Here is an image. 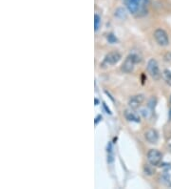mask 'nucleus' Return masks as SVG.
<instances>
[{
  "label": "nucleus",
  "mask_w": 171,
  "mask_h": 189,
  "mask_svg": "<svg viewBox=\"0 0 171 189\" xmlns=\"http://www.w3.org/2000/svg\"><path fill=\"white\" fill-rule=\"evenodd\" d=\"M127 10L134 15H143L147 10V0H125Z\"/></svg>",
  "instance_id": "obj_1"
},
{
  "label": "nucleus",
  "mask_w": 171,
  "mask_h": 189,
  "mask_svg": "<svg viewBox=\"0 0 171 189\" xmlns=\"http://www.w3.org/2000/svg\"><path fill=\"white\" fill-rule=\"evenodd\" d=\"M140 61V58L137 54H130L126 56V59L123 62L121 66V70L126 74H130L133 72L135 68V65Z\"/></svg>",
  "instance_id": "obj_2"
},
{
  "label": "nucleus",
  "mask_w": 171,
  "mask_h": 189,
  "mask_svg": "<svg viewBox=\"0 0 171 189\" xmlns=\"http://www.w3.org/2000/svg\"><path fill=\"white\" fill-rule=\"evenodd\" d=\"M146 70L147 73L149 74L150 77L153 79L154 80H159L162 78V72L159 68V64L158 62L154 59H149V61L147 62V66H146Z\"/></svg>",
  "instance_id": "obj_3"
},
{
  "label": "nucleus",
  "mask_w": 171,
  "mask_h": 189,
  "mask_svg": "<svg viewBox=\"0 0 171 189\" xmlns=\"http://www.w3.org/2000/svg\"><path fill=\"white\" fill-rule=\"evenodd\" d=\"M163 155L157 149H150L147 153V161L152 166H159L162 162Z\"/></svg>",
  "instance_id": "obj_4"
},
{
  "label": "nucleus",
  "mask_w": 171,
  "mask_h": 189,
  "mask_svg": "<svg viewBox=\"0 0 171 189\" xmlns=\"http://www.w3.org/2000/svg\"><path fill=\"white\" fill-rule=\"evenodd\" d=\"M122 59V55L120 53L116 52V51H113L108 53L104 59V61L102 63V66H113L117 64Z\"/></svg>",
  "instance_id": "obj_5"
},
{
  "label": "nucleus",
  "mask_w": 171,
  "mask_h": 189,
  "mask_svg": "<svg viewBox=\"0 0 171 189\" xmlns=\"http://www.w3.org/2000/svg\"><path fill=\"white\" fill-rule=\"evenodd\" d=\"M154 38H155L156 42L162 47H165L169 44L168 35H167L166 32L164 31L163 29H157L154 32Z\"/></svg>",
  "instance_id": "obj_6"
},
{
  "label": "nucleus",
  "mask_w": 171,
  "mask_h": 189,
  "mask_svg": "<svg viewBox=\"0 0 171 189\" xmlns=\"http://www.w3.org/2000/svg\"><path fill=\"white\" fill-rule=\"evenodd\" d=\"M145 101V96L142 94H135V96H132L129 100H128V106L131 110H136L138 109L143 102Z\"/></svg>",
  "instance_id": "obj_7"
},
{
  "label": "nucleus",
  "mask_w": 171,
  "mask_h": 189,
  "mask_svg": "<svg viewBox=\"0 0 171 189\" xmlns=\"http://www.w3.org/2000/svg\"><path fill=\"white\" fill-rule=\"evenodd\" d=\"M145 138L149 143L155 144V143L158 142V140H159L158 132L156 130H154V129H148L145 133Z\"/></svg>",
  "instance_id": "obj_8"
},
{
  "label": "nucleus",
  "mask_w": 171,
  "mask_h": 189,
  "mask_svg": "<svg viewBox=\"0 0 171 189\" xmlns=\"http://www.w3.org/2000/svg\"><path fill=\"white\" fill-rule=\"evenodd\" d=\"M161 181L165 186L171 187V166H167L164 169L161 175Z\"/></svg>",
  "instance_id": "obj_9"
},
{
  "label": "nucleus",
  "mask_w": 171,
  "mask_h": 189,
  "mask_svg": "<svg viewBox=\"0 0 171 189\" xmlns=\"http://www.w3.org/2000/svg\"><path fill=\"white\" fill-rule=\"evenodd\" d=\"M125 118L126 120L128 121H132V122H140L141 120H140V117L134 113L131 110H126L125 111Z\"/></svg>",
  "instance_id": "obj_10"
},
{
  "label": "nucleus",
  "mask_w": 171,
  "mask_h": 189,
  "mask_svg": "<svg viewBox=\"0 0 171 189\" xmlns=\"http://www.w3.org/2000/svg\"><path fill=\"white\" fill-rule=\"evenodd\" d=\"M163 78L164 79V81L169 85L171 86V71L169 70H164L163 72Z\"/></svg>",
  "instance_id": "obj_11"
},
{
  "label": "nucleus",
  "mask_w": 171,
  "mask_h": 189,
  "mask_svg": "<svg viewBox=\"0 0 171 189\" xmlns=\"http://www.w3.org/2000/svg\"><path fill=\"white\" fill-rule=\"evenodd\" d=\"M100 26H101V17L98 14H95L94 15V30L97 32Z\"/></svg>",
  "instance_id": "obj_12"
},
{
  "label": "nucleus",
  "mask_w": 171,
  "mask_h": 189,
  "mask_svg": "<svg viewBox=\"0 0 171 189\" xmlns=\"http://www.w3.org/2000/svg\"><path fill=\"white\" fill-rule=\"evenodd\" d=\"M115 15L121 19H124V18L126 17V11L122 8H119L116 12H115Z\"/></svg>",
  "instance_id": "obj_13"
},
{
  "label": "nucleus",
  "mask_w": 171,
  "mask_h": 189,
  "mask_svg": "<svg viewBox=\"0 0 171 189\" xmlns=\"http://www.w3.org/2000/svg\"><path fill=\"white\" fill-rule=\"evenodd\" d=\"M107 40H108V42L109 43H116L117 42V38L115 36H114L112 33H109V34H107Z\"/></svg>",
  "instance_id": "obj_14"
},
{
  "label": "nucleus",
  "mask_w": 171,
  "mask_h": 189,
  "mask_svg": "<svg viewBox=\"0 0 171 189\" xmlns=\"http://www.w3.org/2000/svg\"><path fill=\"white\" fill-rule=\"evenodd\" d=\"M164 60L171 62V52H168V53L165 54V55H164Z\"/></svg>",
  "instance_id": "obj_15"
},
{
  "label": "nucleus",
  "mask_w": 171,
  "mask_h": 189,
  "mask_svg": "<svg viewBox=\"0 0 171 189\" xmlns=\"http://www.w3.org/2000/svg\"><path fill=\"white\" fill-rule=\"evenodd\" d=\"M169 120H171V110H170V115H169Z\"/></svg>",
  "instance_id": "obj_16"
}]
</instances>
